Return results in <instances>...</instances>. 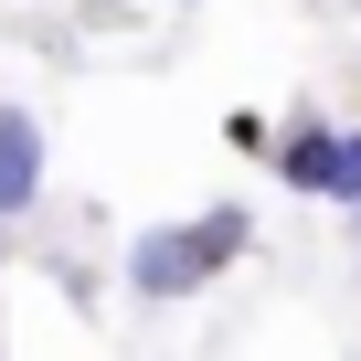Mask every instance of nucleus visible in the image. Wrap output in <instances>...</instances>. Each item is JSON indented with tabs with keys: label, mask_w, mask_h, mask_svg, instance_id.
<instances>
[{
	"label": "nucleus",
	"mask_w": 361,
	"mask_h": 361,
	"mask_svg": "<svg viewBox=\"0 0 361 361\" xmlns=\"http://www.w3.org/2000/svg\"><path fill=\"white\" fill-rule=\"evenodd\" d=\"M276 180H287V192H329V180H340V128L298 117V128L276 138Z\"/></svg>",
	"instance_id": "7ed1b4c3"
},
{
	"label": "nucleus",
	"mask_w": 361,
	"mask_h": 361,
	"mask_svg": "<svg viewBox=\"0 0 361 361\" xmlns=\"http://www.w3.org/2000/svg\"><path fill=\"white\" fill-rule=\"evenodd\" d=\"M43 202V117L32 106H0V224Z\"/></svg>",
	"instance_id": "f03ea898"
},
{
	"label": "nucleus",
	"mask_w": 361,
	"mask_h": 361,
	"mask_svg": "<svg viewBox=\"0 0 361 361\" xmlns=\"http://www.w3.org/2000/svg\"><path fill=\"white\" fill-rule=\"evenodd\" d=\"M245 245H255V213H245V202H213V213H192V224L138 234V245H128V287H138V298H192V287H213Z\"/></svg>",
	"instance_id": "f257e3e1"
},
{
	"label": "nucleus",
	"mask_w": 361,
	"mask_h": 361,
	"mask_svg": "<svg viewBox=\"0 0 361 361\" xmlns=\"http://www.w3.org/2000/svg\"><path fill=\"white\" fill-rule=\"evenodd\" d=\"M329 202H361V138L340 128V180H329Z\"/></svg>",
	"instance_id": "20e7f679"
}]
</instances>
